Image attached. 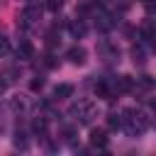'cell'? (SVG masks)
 <instances>
[{
    "instance_id": "1",
    "label": "cell",
    "mask_w": 156,
    "mask_h": 156,
    "mask_svg": "<svg viewBox=\"0 0 156 156\" xmlns=\"http://www.w3.org/2000/svg\"><path fill=\"white\" fill-rule=\"evenodd\" d=\"M122 127H127L129 134H144L151 127V117L146 110H122Z\"/></svg>"
},
{
    "instance_id": "2",
    "label": "cell",
    "mask_w": 156,
    "mask_h": 156,
    "mask_svg": "<svg viewBox=\"0 0 156 156\" xmlns=\"http://www.w3.org/2000/svg\"><path fill=\"white\" fill-rule=\"evenodd\" d=\"M73 115H78V119H80L83 124H90V122L95 119V115H98V107H95L93 102H83V105L73 107Z\"/></svg>"
},
{
    "instance_id": "3",
    "label": "cell",
    "mask_w": 156,
    "mask_h": 156,
    "mask_svg": "<svg viewBox=\"0 0 156 156\" xmlns=\"http://www.w3.org/2000/svg\"><path fill=\"white\" fill-rule=\"evenodd\" d=\"M85 56H88V51H85L83 46H71V49L66 51V58H68L71 63H76V66H83V63H85Z\"/></svg>"
},
{
    "instance_id": "4",
    "label": "cell",
    "mask_w": 156,
    "mask_h": 156,
    "mask_svg": "<svg viewBox=\"0 0 156 156\" xmlns=\"http://www.w3.org/2000/svg\"><path fill=\"white\" fill-rule=\"evenodd\" d=\"M41 10H44V7H41L39 2H34V0H32V2H27V7H24V12H22V17H24L27 22H37V20L41 17Z\"/></svg>"
},
{
    "instance_id": "5",
    "label": "cell",
    "mask_w": 156,
    "mask_h": 156,
    "mask_svg": "<svg viewBox=\"0 0 156 156\" xmlns=\"http://www.w3.org/2000/svg\"><path fill=\"white\" fill-rule=\"evenodd\" d=\"M90 144L98 146V149H105V146H107V134H105V129H90Z\"/></svg>"
},
{
    "instance_id": "6",
    "label": "cell",
    "mask_w": 156,
    "mask_h": 156,
    "mask_svg": "<svg viewBox=\"0 0 156 156\" xmlns=\"http://www.w3.org/2000/svg\"><path fill=\"white\" fill-rule=\"evenodd\" d=\"M115 90H117V93H129V90H134V78L119 76V78L115 80Z\"/></svg>"
},
{
    "instance_id": "7",
    "label": "cell",
    "mask_w": 156,
    "mask_h": 156,
    "mask_svg": "<svg viewBox=\"0 0 156 156\" xmlns=\"http://www.w3.org/2000/svg\"><path fill=\"white\" fill-rule=\"evenodd\" d=\"M73 95V85L71 83H58L56 88H54V98L56 100H66V98H71Z\"/></svg>"
},
{
    "instance_id": "8",
    "label": "cell",
    "mask_w": 156,
    "mask_h": 156,
    "mask_svg": "<svg viewBox=\"0 0 156 156\" xmlns=\"http://www.w3.org/2000/svg\"><path fill=\"white\" fill-rule=\"evenodd\" d=\"M32 129H34V134H39V136H44V134H46V129H49V119H46L44 115H39V117H34V119H32Z\"/></svg>"
},
{
    "instance_id": "9",
    "label": "cell",
    "mask_w": 156,
    "mask_h": 156,
    "mask_svg": "<svg viewBox=\"0 0 156 156\" xmlns=\"http://www.w3.org/2000/svg\"><path fill=\"white\" fill-rule=\"evenodd\" d=\"M17 58H34V46H32V41H20V46H17Z\"/></svg>"
},
{
    "instance_id": "10",
    "label": "cell",
    "mask_w": 156,
    "mask_h": 156,
    "mask_svg": "<svg viewBox=\"0 0 156 156\" xmlns=\"http://www.w3.org/2000/svg\"><path fill=\"white\" fill-rule=\"evenodd\" d=\"M100 51L105 54V58H107V61H115V58L119 56L117 46H112V44H107V41H105V44H100Z\"/></svg>"
},
{
    "instance_id": "11",
    "label": "cell",
    "mask_w": 156,
    "mask_h": 156,
    "mask_svg": "<svg viewBox=\"0 0 156 156\" xmlns=\"http://www.w3.org/2000/svg\"><path fill=\"white\" fill-rule=\"evenodd\" d=\"M95 95L98 98H112V88H110V83H105V80H100L98 85H95Z\"/></svg>"
},
{
    "instance_id": "12",
    "label": "cell",
    "mask_w": 156,
    "mask_h": 156,
    "mask_svg": "<svg viewBox=\"0 0 156 156\" xmlns=\"http://www.w3.org/2000/svg\"><path fill=\"white\" fill-rule=\"evenodd\" d=\"M95 24H98V29H102V32H107V29H112V17L110 15H100L98 20H95Z\"/></svg>"
},
{
    "instance_id": "13",
    "label": "cell",
    "mask_w": 156,
    "mask_h": 156,
    "mask_svg": "<svg viewBox=\"0 0 156 156\" xmlns=\"http://www.w3.org/2000/svg\"><path fill=\"white\" fill-rule=\"evenodd\" d=\"M107 124H110L112 129L122 127V115H119V112H110V115H107Z\"/></svg>"
},
{
    "instance_id": "14",
    "label": "cell",
    "mask_w": 156,
    "mask_h": 156,
    "mask_svg": "<svg viewBox=\"0 0 156 156\" xmlns=\"http://www.w3.org/2000/svg\"><path fill=\"white\" fill-rule=\"evenodd\" d=\"M68 29H71L73 37H83V34H85V24H83V22H71Z\"/></svg>"
},
{
    "instance_id": "15",
    "label": "cell",
    "mask_w": 156,
    "mask_h": 156,
    "mask_svg": "<svg viewBox=\"0 0 156 156\" xmlns=\"http://www.w3.org/2000/svg\"><path fill=\"white\" fill-rule=\"evenodd\" d=\"M10 107H12L15 112H22V110H24V100L17 95V98H12V100H10Z\"/></svg>"
},
{
    "instance_id": "16",
    "label": "cell",
    "mask_w": 156,
    "mask_h": 156,
    "mask_svg": "<svg viewBox=\"0 0 156 156\" xmlns=\"http://www.w3.org/2000/svg\"><path fill=\"white\" fill-rule=\"evenodd\" d=\"M61 5H63V0H46V7H49L51 12H58Z\"/></svg>"
},
{
    "instance_id": "17",
    "label": "cell",
    "mask_w": 156,
    "mask_h": 156,
    "mask_svg": "<svg viewBox=\"0 0 156 156\" xmlns=\"http://www.w3.org/2000/svg\"><path fill=\"white\" fill-rule=\"evenodd\" d=\"M132 56H134V61L141 63V61H144V49H141V46H134V49H132Z\"/></svg>"
},
{
    "instance_id": "18",
    "label": "cell",
    "mask_w": 156,
    "mask_h": 156,
    "mask_svg": "<svg viewBox=\"0 0 156 156\" xmlns=\"http://www.w3.org/2000/svg\"><path fill=\"white\" fill-rule=\"evenodd\" d=\"M29 88H32V90H41V88H44V78H34V80L29 83Z\"/></svg>"
},
{
    "instance_id": "19",
    "label": "cell",
    "mask_w": 156,
    "mask_h": 156,
    "mask_svg": "<svg viewBox=\"0 0 156 156\" xmlns=\"http://www.w3.org/2000/svg\"><path fill=\"white\" fill-rule=\"evenodd\" d=\"M7 51H10V44L5 37H0V54H7Z\"/></svg>"
},
{
    "instance_id": "20",
    "label": "cell",
    "mask_w": 156,
    "mask_h": 156,
    "mask_svg": "<svg viewBox=\"0 0 156 156\" xmlns=\"http://www.w3.org/2000/svg\"><path fill=\"white\" fill-rule=\"evenodd\" d=\"M2 93H5V80L0 78V95H2Z\"/></svg>"
}]
</instances>
